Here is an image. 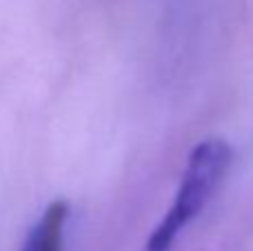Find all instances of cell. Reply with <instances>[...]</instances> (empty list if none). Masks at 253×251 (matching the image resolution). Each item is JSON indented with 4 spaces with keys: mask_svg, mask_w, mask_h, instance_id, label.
I'll list each match as a JSON object with an SVG mask.
<instances>
[{
    "mask_svg": "<svg viewBox=\"0 0 253 251\" xmlns=\"http://www.w3.org/2000/svg\"><path fill=\"white\" fill-rule=\"evenodd\" d=\"M233 163V151L222 138H207L191 149L173 203L151 229L144 251H173L182 231L205 211L224 182Z\"/></svg>",
    "mask_w": 253,
    "mask_h": 251,
    "instance_id": "6da1fadb",
    "label": "cell"
},
{
    "mask_svg": "<svg viewBox=\"0 0 253 251\" xmlns=\"http://www.w3.org/2000/svg\"><path fill=\"white\" fill-rule=\"evenodd\" d=\"M67 222H69V203L53 200L27 231L20 251H65Z\"/></svg>",
    "mask_w": 253,
    "mask_h": 251,
    "instance_id": "7a4b0ae2",
    "label": "cell"
}]
</instances>
